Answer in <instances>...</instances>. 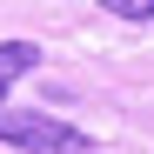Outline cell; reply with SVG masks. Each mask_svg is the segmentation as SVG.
<instances>
[{
  "label": "cell",
  "mask_w": 154,
  "mask_h": 154,
  "mask_svg": "<svg viewBox=\"0 0 154 154\" xmlns=\"http://www.w3.org/2000/svg\"><path fill=\"white\" fill-rule=\"evenodd\" d=\"M0 141L27 147V154H94L87 134H74V127H60L54 114H34V107H0Z\"/></svg>",
  "instance_id": "6da1fadb"
},
{
  "label": "cell",
  "mask_w": 154,
  "mask_h": 154,
  "mask_svg": "<svg viewBox=\"0 0 154 154\" xmlns=\"http://www.w3.org/2000/svg\"><path fill=\"white\" fill-rule=\"evenodd\" d=\"M40 67V47L34 40H0V94H14L20 74H34Z\"/></svg>",
  "instance_id": "7a4b0ae2"
},
{
  "label": "cell",
  "mask_w": 154,
  "mask_h": 154,
  "mask_svg": "<svg viewBox=\"0 0 154 154\" xmlns=\"http://www.w3.org/2000/svg\"><path fill=\"white\" fill-rule=\"evenodd\" d=\"M94 7H107L121 20H154V0H94Z\"/></svg>",
  "instance_id": "3957f363"
}]
</instances>
